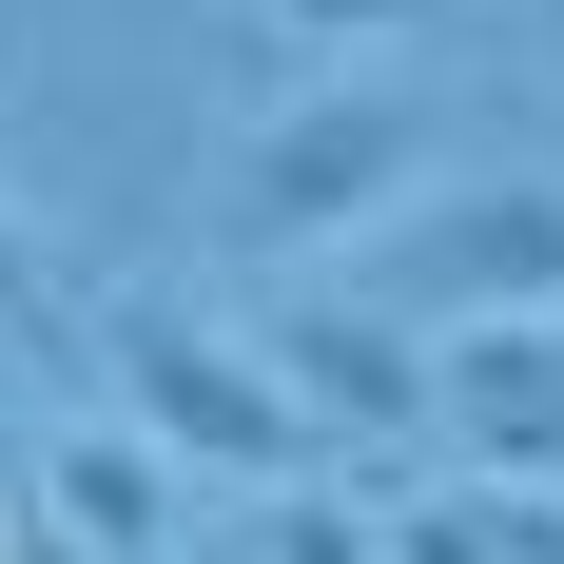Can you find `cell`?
Masks as SVG:
<instances>
[{
	"instance_id": "30bf717a",
	"label": "cell",
	"mask_w": 564,
	"mask_h": 564,
	"mask_svg": "<svg viewBox=\"0 0 564 564\" xmlns=\"http://www.w3.org/2000/svg\"><path fill=\"white\" fill-rule=\"evenodd\" d=\"M525 20H545V40H564V0H525Z\"/></svg>"
},
{
	"instance_id": "6da1fadb",
	"label": "cell",
	"mask_w": 564,
	"mask_h": 564,
	"mask_svg": "<svg viewBox=\"0 0 564 564\" xmlns=\"http://www.w3.org/2000/svg\"><path fill=\"white\" fill-rule=\"evenodd\" d=\"M429 156H448V98L429 78H292L273 117H253V156H234V234L253 253H332V234H390L409 195H429Z\"/></svg>"
},
{
	"instance_id": "ba28073f",
	"label": "cell",
	"mask_w": 564,
	"mask_h": 564,
	"mask_svg": "<svg viewBox=\"0 0 564 564\" xmlns=\"http://www.w3.org/2000/svg\"><path fill=\"white\" fill-rule=\"evenodd\" d=\"M253 40H273L292 78H332V58H409V40H448V0H253Z\"/></svg>"
},
{
	"instance_id": "9c48e42d",
	"label": "cell",
	"mask_w": 564,
	"mask_h": 564,
	"mask_svg": "<svg viewBox=\"0 0 564 564\" xmlns=\"http://www.w3.org/2000/svg\"><path fill=\"white\" fill-rule=\"evenodd\" d=\"M0 350H58V273H40V234L0 215Z\"/></svg>"
},
{
	"instance_id": "52a82bcc",
	"label": "cell",
	"mask_w": 564,
	"mask_h": 564,
	"mask_svg": "<svg viewBox=\"0 0 564 564\" xmlns=\"http://www.w3.org/2000/svg\"><path fill=\"white\" fill-rule=\"evenodd\" d=\"M195 564H390V525L332 507V487L292 467V487H253V507H234V545H195Z\"/></svg>"
},
{
	"instance_id": "7a4b0ae2",
	"label": "cell",
	"mask_w": 564,
	"mask_h": 564,
	"mask_svg": "<svg viewBox=\"0 0 564 564\" xmlns=\"http://www.w3.org/2000/svg\"><path fill=\"white\" fill-rule=\"evenodd\" d=\"M98 390L137 409L175 467H215V487H292V467L332 448V429L292 409V370L253 332H215L195 292H117V312H98Z\"/></svg>"
},
{
	"instance_id": "5b68a950",
	"label": "cell",
	"mask_w": 564,
	"mask_h": 564,
	"mask_svg": "<svg viewBox=\"0 0 564 564\" xmlns=\"http://www.w3.org/2000/svg\"><path fill=\"white\" fill-rule=\"evenodd\" d=\"M40 507L78 525L98 564H175V448L137 429V409H98V429H58V448H40Z\"/></svg>"
},
{
	"instance_id": "3957f363",
	"label": "cell",
	"mask_w": 564,
	"mask_h": 564,
	"mask_svg": "<svg viewBox=\"0 0 564 564\" xmlns=\"http://www.w3.org/2000/svg\"><path fill=\"white\" fill-rule=\"evenodd\" d=\"M409 332H467V312H564V175H467L409 215V273H390Z\"/></svg>"
},
{
	"instance_id": "277c9868",
	"label": "cell",
	"mask_w": 564,
	"mask_h": 564,
	"mask_svg": "<svg viewBox=\"0 0 564 564\" xmlns=\"http://www.w3.org/2000/svg\"><path fill=\"white\" fill-rule=\"evenodd\" d=\"M253 350H273L292 409H312V429H350V448H409V429L448 409L429 332H409V312H370V292H273V312H253Z\"/></svg>"
},
{
	"instance_id": "8992f818",
	"label": "cell",
	"mask_w": 564,
	"mask_h": 564,
	"mask_svg": "<svg viewBox=\"0 0 564 564\" xmlns=\"http://www.w3.org/2000/svg\"><path fill=\"white\" fill-rule=\"evenodd\" d=\"M525 545H564V487H507V467H448L390 507V564H525Z\"/></svg>"
}]
</instances>
